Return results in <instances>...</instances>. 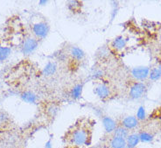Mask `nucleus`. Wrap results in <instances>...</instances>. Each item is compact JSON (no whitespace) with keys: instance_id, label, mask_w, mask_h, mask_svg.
Wrapping results in <instances>:
<instances>
[{"instance_id":"1","label":"nucleus","mask_w":161,"mask_h":148,"mask_svg":"<svg viewBox=\"0 0 161 148\" xmlns=\"http://www.w3.org/2000/svg\"><path fill=\"white\" fill-rule=\"evenodd\" d=\"M94 124V121L86 117L79 118L67 131L64 136L65 142L77 146L89 145L92 141Z\"/></svg>"},{"instance_id":"2","label":"nucleus","mask_w":161,"mask_h":148,"mask_svg":"<svg viewBox=\"0 0 161 148\" xmlns=\"http://www.w3.org/2000/svg\"><path fill=\"white\" fill-rule=\"evenodd\" d=\"M32 32L33 36L36 38L37 40H42L47 36L50 31V26L48 23L45 20H41L39 22H36L31 26Z\"/></svg>"},{"instance_id":"3","label":"nucleus","mask_w":161,"mask_h":148,"mask_svg":"<svg viewBox=\"0 0 161 148\" xmlns=\"http://www.w3.org/2000/svg\"><path fill=\"white\" fill-rule=\"evenodd\" d=\"M94 94L102 101L106 102L112 96V88H110L109 84L104 82L98 83L94 88Z\"/></svg>"},{"instance_id":"4","label":"nucleus","mask_w":161,"mask_h":148,"mask_svg":"<svg viewBox=\"0 0 161 148\" xmlns=\"http://www.w3.org/2000/svg\"><path fill=\"white\" fill-rule=\"evenodd\" d=\"M146 92V85L144 83L135 82L129 88V96L131 99H140Z\"/></svg>"},{"instance_id":"5","label":"nucleus","mask_w":161,"mask_h":148,"mask_svg":"<svg viewBox=\"0 0 161 148\" xmlns=\"http://www.w3.org/2000/svg\"><path fill=\"white\" fill-rule=\"evenodd\" d=\"M39 46V42L35 37L26 36L24 40H22L21 44V51L24 54H29L32 53Z\"/></svg>"},{"instance_id":"6","label":"nucleus","mask_w":161,"mask_h":148,"mask_svg":"<svg viewBox=\"0 0 161 148\" xmlns=\"http://www.w3.org/2000/svg\"><path fill=\"white\" fill-rule=\"evenodd\" d=\"M127 45V40L125 37L119 35V36L116 37L114 40H111V42L109 43V47L110 51L112 53H117L123 51Z\"/></svg>"},{"instance_id":"7","label":"nucleus","mask_w":161,"mask_h":148,"mask_svg":"<svg viewBox=\"0 0 161 148\" xmlns=\"http://www.w3.org/2000/svg\"><path fill=\"white\" fill-rule=\"evenodd\" d=\"M150 74V68L147 67H137V68H132L131 70V76L134 77V79L138 81L145 80Z\"/></svg>"},{"instance_id":"8","label":"nucleus","mask_w":161,"mask_h":148,"mask_svg":"<svg viewBox=\"0 0 161 148\" xmlns=\"http://www.w3.org/2000/svg\"><path fill=\"white\" fill-rule=\"evenodd\" d=\"M69 54L71 57V60L75 61V62L83 60L85 58V55H86L84 51L81 48H78V47H71Z\"/></svg>"},{"instance_id":"9","label":"nucleus","mask_w":161,"mask_h":148,"mask_svg":"<svg viewBox=\"0 0 161 148\" xmlns=\"http://www.w3.org/2000/svg\"><path fill=\"white\" fill-rule=\"evenodd\" d=\"M138 122L136 117L133 116H128L125 117V118H123V120L121 121L120 125H122L123 127L126 128L128 131L129 130H133V129L137 128L138 125Z\"/></svg>"},{"instance_id":"10","label":"nucleus","mask_w":161,"mask_h":148,"mask_svg":"<svg viewBox=\"0 0 161 148\" xmlns=\"http://www.w3.org/2000/svg\"><path fill=\"white\" fill-rule=\"evenodd\" d=\"M102 121H103V124L105 131L108 133L113 132L115 131V129L117 128V122L114 120L113 118H111L110 117L103 116L102 117Z\"/></svg>"},{"instance_id":"11","label":"nucleus","mask_w":161,"mask_h":148,"mask_svg":"<svg viewBox=\"0 0 161 148\" xmlns=\"http://www.w3.org/2000/svg\"><path fill=\"white\" fill-rule=\"evenodd\" d=\"M109 146L111 148H125L127 146L126 139L119 137L113 136L109 139Z\"/></svg>"},{"instance_id":"12","label":"nucleus","mask_w":161,"mask_h":148,"mask_svg":"<svg viewBox=\"0 0 161 148\" xmlns=\"http://www.w3.org/2000/svg\"><path fill=\"white\" fill-rule=\"evenodd\" d=\"M57 68L58 66L55 61H49L43 69V74L46 76H52L56 73Z\"/></svg>"},{"instance_id":"13","label":"nucleus","mask_w":161,"mask_h":148,"mask_svg":"<svg viewBox=\"0 0 161 148\" xmlns=\"http://www.w3.org/2000/svg\"><path fill=\"white\" fill-rule=\"evenodd\" d=\"M82 88H83V84L78 83L75 84L70 90V96L74 100H77L79 99L81 94H82Z\"/></svg>"},{"instance_id":"14","label":"nucleus","mask_w":161,"mask_h":148,"mask_svg":"<svg viewBox=\"0 0 161 148\" xmlns=\"http://www.w3.org/2000/svg\"><path fill=\"white\" fill-rule=\"evenodd\" d=\"M66 4H67V7H68V9H69L71 12L78 13V12H80V11H81L82 2L74 0V1H69V2H67Z\"/></svg>"},{"instance_id":"15","label":"nucleus","mask_w":161,"mask_h":148,"mask_svg":"<svg viewBox=\"0 0 161 148\" xmlns=\"http://www.w3.org/2000/svg\"><path fill=\"white\" fill-rule=\"evenodd\" d=\"M139 137L138 134L133 133V134H129V136L126 139V145L129 148H135L139 143Z\"/></svg>"},{"instance_id":"16","label":"nucleus","mask_w":161,"mask_h":148,"mask_svg":"<svg viewBox=\"0 0 161 148\" xmlns=\"http://www.w3.org/2000/svg\"><path fill=\"white\" fill-rule=\"evenodd\" d=\"M129 131L125 127H123L122 125H117V128L115 129V131L113 132V136L119 137V138H123V139H127V137L129 136Z\"/></svg>"},{"instance_id":"17","label":"nucleus","mask_w":161,"mask_h":148,"mask_svg":"<svg viewBox=\"0 0 161 148\" xmlns=\"http://www.w3.org/2000/svg\"><path fill=\"white\" fill-rule=\"evenodd\" d=\"M21 98L25 101V103L28 104H35L37 101V96L32 91H25L22 95H21Z\"/></svg>"},{"instance_id":"18","label":"nucleus","mask_w":161,"mask_h":148,"mask_svg":"<svg viewBox=\"0 0 161 148\" xmlns=\"http://www.w3.org/2000/svg\"><path fill=\"white\" fill-rule=\"evenodd\" d=\"M12 54V49L9 47H4L0 45V62L5 60Z\"/></svg>"},{"instance_id":"19","label":"nucleus","mask_w":161,"mask_h":148,"mask_svg":"<svg viewBox=\"0 0 161 148\" xmlns=\"http://www.w3.org/2000/svg\"><path fill=\"white\" fill-rule=\"evenodd\" d=\"M138 137H139V140L141 142H144V143H149L153 139V134H151L148 132H145V131L139 132Z\"/></svg>"},{"instance_id":"20","label":"nucleus","mask_w":161,"mask_h":148,"mask_svg":"<svg viewBox=\"0 0 161 148\" xmlns=\"http://www.w3.org/2000/svg\"><path fill=\"white\" fill-rule=\"evenodd\" d=\"M149 77H150V79L153 81H156V80H158V79H159V78H160L161 77L160 73H159V70H158V67L157 68H153V69L150 71Z\"/></svg>"},{"instance_id":"21","label":"nucleus","mask_w":161,"mask_h":148,"mask_svg":"<svg viewBox=\"0 0 161 148\" xmlns=\"http://www.w3.org/2000/svg\"><path fill=\"white\" fill-rule=\"evenodd\" d=\"M58 111H59V107L55 104H51L47 108V113H48L49 116L52 117H54L56 116Z\"/></svg>"},{"instance_id":"22","label":"nucleus","mask_w":161,"mask_h":148,"mask_svg":"<svg viewBox=\"0 0 161 148\" xmlns=\"http://www.w3.org/2000/svg\"><path fill=\"white\" fill-rule=\"evenodd\" d=\"M146 117V113H145V110L144 106H140L137 112V119L138 121H143L145 119Z\"/></svg>"},{"instance_id":"23","label":"nucleus","mask_w":161,"mask_h":148,"mask_svg":"<svg viewBox=\"0 0 161 148\" xmlns=\"http://www.w3.org/2000/svg\"><path fill=\"white\" fill-rule=\"evenodd\" d=\"M47 1H40V4H47Z\"/></svg>"},{"instance_id":"24","label":"nucleus","mask_w":161,"mask_h":148,"mask_svg":"<svg viewBox=\"0 0 161 148\" xmlns=\"http://www.w3.org/2000/svg\"><path fill=\"white\" fill-rule=\"evenodd\" d=\"M158 70H159V73H160V76H161V65H159V66L158 67Z\"/></svg>"},{"instance_id":"25","label":"nucleus","mask_w":161,"mask_h":148,"mask_svg":"<svg viewBox=\"0 0 161 148\" xmlns=\"http://www.w3.org/2000/svg\"><path fill=\"white\" fill-rule=\"evenodd\" d=\"M125 148H129V147H128V146H126V147H125Z\"/></svg>"}]
</instances>
